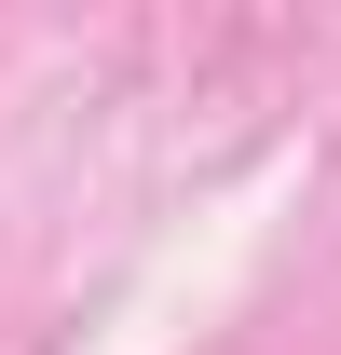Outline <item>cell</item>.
Instances as JSON below:
<instances>
[]
</instances>
